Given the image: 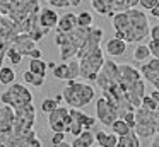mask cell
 <instances>
[{
    "label": "cell",
    "mask_w": 159,
    "mask_h": 147,
    "mask_svg": "<svg viewBox=\"0 0 159 147\" xmlns=\"http://www.w3.org/2000/svg\"><path fill=\"white\" fill-rule=\"evenodd\" d=\"M43 84H45V77H43V75H36L34 82H33V85H34V87H41Z\"/></svg>",
    "instance_id": "obj_42"
},
{
    "label": "cell",
    "mask_w": 159,
    "mask_h": 147,
    "mask_svg": "<svg viewBox=\"0 0 159 147\" xmlns=\"http://www.w3.org/2000/svg\"><path fill=\"white\" fill-rule=\"evenodd\" d=\"M116 147H140V137L135 133V130H132L128 135H123L118 139Z\"/></svg>",
    "instance_id": "obj_20"
},
{
    "label": "cell",
    "mask_w": 159,
    "mask_h": 147,
    "mask_svg": "<svg viewBox=\"0 0 159 147\" xmlns=\"http://www.w3.org/2000/svg\"><path fill=\"white\" fill-rule=\"evenodd\" d=\"M94 108H96V118H98V122H99L101 125H104V126H111L118 118H120V116H118L116 108H115L110 101H106L103 96H101V98L96 101V106H94Z\"/></svg>",
    "instance_id": "obj_8"
},
{
    "label": "cell",
    "mask_w": 159,
    "mask_h": 147,
    "mask_svg": "<svg viewBox=\"0 0 159 147\" xmlns=\"http://www.w3.org/2000/svg\"><path fill=\"white\" fill-rule=\"evenodd\" d=\"M16 123V111L12 106L2 104L0 106V130L4 132H12Z\"/></svg>",
    "instance_id": "obj_12"
},
{
    "label": "cell",
    "mask_w": 159,
    "mask_h": 147,
    "mask_svg": "<svg viewBox=\"0 0 159 147\" xmlns=\"http://www.w3.org/2000/svg\"><path fill=\"white\" fill-rule=\"evenodd\" d=\"M12 48L17 50L22 57H29V51L36 48V41L33 39L29 34L19 33V34H16L14 39H12Z\"/></svg>",
    "instance_id": "obj_10"
},
{
    "label": "cell",
    "mask_w": 159,
    "mask_h": 147,
    "mask_svg": "<svg viewBox=\"0 0 159 147\" xmlns=\"http://www.w3.org/2000/svg\"><path fill=\"white\" fill-rule=\"evenodd\" d=\"M62 142H65V133H53L52 135V145L62 144Z\"/></svg>",
    "instance_id": "obj_39"
},
{
    "label": "cell",
    "mask_w": 159,
    "mask_h": 147,
    "mask_svg": "<svg viewBox=\"0 0 159 147\" xmlns=\"http://www.w3.org/2000/svg\"><path fill=\"white\" fill-rule=\"evenodd\" d=\"M2 67H4V63H2V62H0V68H2Z\"/></svg>",
    "instance_id": "obj_51"
},
{
    "label": "cell",
    "mask_w": 159,
    "mask_h": 147,
    "mask_svg": "<svg viewBox=\"0 0 159 147\" xmlns=\"http://www.w3.org/2000/svg\"><path fill=\"white\" fill-rule=\"evenodd\" d=\"M151 48H149V44H142L139 43L137 46H135L134 50V60L135 62H147L149 58H151Z\"/></svg>",
    "instance_id": "obj_23"
},
{
    "label": "cell",
    "mask_w": 159,
    "mask_h": 147,
    "mask_svg": "<svg viewBox=\"0 0 159 147\" xmlns=\"http://www.w3.org/2000/svg\"><path fill=\"white\" fill-rule=\"evenodd\" d=\"M149 48H151L152 57H154V58H159V41L151 39V43H149Z\"/></svg>",
    "instance_id": "obj_37"
},
{
    "label": "cell",
    "mask_w": 159,
    "mask_h": 147,
    "mask_svg": "<svg viewBox=\"0 0 159 147\" xmlns=\"http://www.w3.org/2000/svg\"><path fill=\"white\" fill-rule=\"evenodd\" d=\"M14 3H16V0H0V14L2 16H9Z\"/></svg>",
    "instance_id": "obj_33"
},
{
    "label": "cell",
    "mask_w": 159,
    "mask_h": 147,
    "mask_svg": "<svg viewBox=\"0 0 159 147\" xmlns=\"http://www.w3.org/2000/svg\"><path fill=\"white\" fill-rule=\"evenodd\" d=\"M53 77H55L57 80H67V62L57 65L55 70H53Z\"/></svg>",
    "instance_id": "obj_30"
},
{
    "label": "cell",
    "mask_w": 159,
    "mask_h": 147,
    "mask_svg": "<svg viewBox=\"0 0 159 147\" xmlns=\"http://www.w3.org/2000/svg\"><path fill=\"white\" fill-rule=\"evenodd\" d=\"M123 120L128 123V126H130V128H134V130H135V125H137V120H135V111L127 113V115L123 116Z\"/></svg>",
    "instance_id": "obj_36"
},
{
    "label": "cell",
    "mask_w": 159,
    "mask_h": 147,
    "mask_svg": "<svg viewBox=\"0 0 159 147\" xmlns=\"http://www.w3.org/2000/svg\"><path fill=\"white\" fill-rule=\"evenodd\" d=\"M58 101H57L55 98H46V99H43V103H41V111L43 113H52V111H55L57 108H58Z\"/></svg>",
    "instance_id": "obj_28"
},
{
    "label": "cell",
    "mask_w": 159,
    "mask_h": 147,
    "mask_svg": "<svg viewBox=\"0 0 159 147\" xmlns=\"http://www.w3.org/2000/svg\"><path fill=\"white\" fill-rule=\"evenodd\" d=\"M151 147H159V133L152 137V142H151Z\"/></svg>",
    "instance_id": "obj_45"
},
{
    "label": "cell",
    "mask_w": 159,
    "mask_h": 147,
    "mask_svg": "<svg viewBox=\"0 0 159 147\" xmlns=\"http://www.w3.org/2000/svg\"><path fill=\"white\" fill-rule=\"evenodd\" d=\"M52 147H72V144H69V142H62V144H55V145H52Z\"/></svg>",
    "instance_id": "obj_46"
},
{
    "label": "cell",
    "mask_w": 159,
    "mask_h": 147,
    "mask_svg": "<svg viewBox=\"0 0 159 147\" xmlns=\"http://www.w3.org/2000/svg\"><path fill=\"white\" fill-rule=\"evenodd\" d=\"M77 26H79V24H77V14L67 12V14H63V16L60 17L58 26H57V33H63V34L72 33Z\"/></svg>",
    "instance_id": "obj_14"
},
{
    "label": "cell",
    "mask_w": 159,
    "mask_h": 147,
    "mask_svg": "<svg viewBox=\"0 0 159 147\" xmlns=\"http://www.w3.org/2000/svg\"><path fill=\"white\" fill-rule=\"evenodd\" d=\"M151 39L159 41V24H154V26L151 27Z\"/></svg>",
    "instance_id": "obj_40"
},
{
    "label": "cell",
    "mask_w": 159,
    "mask_h": 147,
    "mask_svg": "<svg viewBox=\"0 0 159 147\" xmlns=\"http://www.w3.org/2000/svg\"><path fill=\"white\" fill-rule=\"evenodd\" d=\"M7 58L12 65H21V62H22V55L19 53L17 50H14L12 46H11V50L7 51Z\"/></svg>",
    "instance_id": "obj_31"
},
{
    "label": "cell",
    "mask_w": 159,
    "mask_h": 147,
    "mask_svg": "<svg viewBox=\"0 0 159 147\" xmlns=\"http://www.w3.org/2000/svg\"><path fill=\"white\" fill-rule=\"evenodd\" d=\"M0 101H2V104H9L16 109L22 104L33 103V92L29 91L24 84H16L14 82V84L9 85V87L2 92Z\"/></svg>",
    "instance_id": "obj_4"
},
{
    "label": "cell",
    "mask_w": 159,
    "mask_h": 147,
    "mask_svg": "<svg viewBox=\"0 0 159 147\" xmlns=\"http://www.w3.org/2000/svg\"><path fill=\"white\" fill-rule=\"evenodd\" d=\"M139 0H113V12H127L130 9H137Z\"/></svg>",
    "instance_id": "obj_22"
},
{
    "label": "cell",
    "mask_w": 159,
    "mask_h": 147,
    "mask_svg": "<svg viewBox=\"0 0 159 147\" xmlns=\"http://www.w3.org/2000/svg\"><path fill=\"white\" fill-rule=\"evenodd\" d=\"M151 16H152V17H156V19H159V3L151 10Z\"/></svg>",
    "instance_id": "obj_44"
},
{
    "label": "cell",
    "mask_w": 159,
    "mask_h": 147,
    "mask_svg": "<svg viewBox=\"0 0 159 147\" xmlns=\"http://www.w3.org/2000/svg\"><path fill=\"white\" fill-rule=\"evenodd\" d=\"M140 74L151 84H156L159 80V58H151L140 67Z\"/></svg>",
    "instance_id": "obj_11"
},
{
    "label": "cell",
    "mask_w": 159,
    "mask_h": 147,
    "mask_svg": "<svg viewBox=\"0 0 159 147\" xmlns=\"http://www.w3.org/2000/svg\"><path fill=\"white\" fill-rule=\"evenodd\" d=\"M48 33H50V29H46V27H43L41 24H39V26L36 27V29H33L31 33H29V36H31L33 39H34L36 43H38V41H41V39H43V38H45Z\"/></svg>",
    "instance_id": "obj_29"
},
{
    "label": "cell",
    "mask_w": 159,
    "mask_h": 147,
    "mask_svg": "<svg viewBox=\"0 0 159 147\" xmlns=\"http://www.w3.org/2000/svg\"><path fill=\"white\" fill-rule=\"evenodd\" d=\"M159 3V0H139V5L145 10H152Z\"/></svg>",
    "instance_id": "obj_35"
},
{
    "label": "cell",
    "mask_w": 159,
    "mask_h": 147,
    "mask_svg": "<svg viewBox=\"0 0 159 147\" xmlns=\"http://www.w3.org/2000/svg\"><path fill=\"white\" fill-rule=\"evenodd\" d=\"M9 132H4V130H0V142H4V139H5V135H7Z\"/></svg>",
    "instance_id": "obj_47"
},
{
    "label": "cell",
    "mask_w": 159,
    "mask_h": 147,
    "mask_svg": "<svg viewBox=\"0 0 159 147\" xmlns=\"http://www.w3.org/2000/svg\"><path fill=\"white\" fill-rule=\"evenodd\" d=\"M0 147H7V145H5V144H4V142H0Z\"/></svg>",
    "instance_id": "obj_50"
},
{
    "label": "cell",
    "mask_w": 159,
    "mask_h": 147,
    "mask_svg": "<svg viewBox=\"0 0 159 147\" xmlns=\"http://www.w3.org/2000/svg\"><path fill=\"white\" fill-rule=\"evenodd\" d=\"M16 80V70L9 65H4L0 68V84L2 85H12Z\"/></svg>",
    "instance_id": "obj_21"
},
{
    "label": "cell",
    "mask_w": 159,
    "mask_h": 147,
    "mask_svg": "<svg viewBox=\"0 0 159 147\" xmlns=\"http://www.w3.org/2000/svg\"><path fill=\"white\" fill-rule=\"evenodd\" d=\"M58 21H60V16L57 10L50 9V7H41L39 10V24L46 29H53V27L58 26Z\"/></svg>",
    "instance_id": "obj_13"
},
{
    "label": "cell",
    "mask_w": 159,
    "mask_h": 147,
    "mask_svg": "<svg viewBox=\"0 0 159 147\" xmlns=\"http://www.w3.org/2000/svg\"><path fill=\"white\" fill-rule=\"evenodd\" d=\"M70 116H72L75 122H79L80 125L84 126V130H91L94 125H96V122H98L96 118H93V116L86 115L82 109H75V108H70Z\"/></svg>",
    "instance_id": "obj_16"
},
{
    "label": "cell",
    "mask_w": 159,
    "mask_h": 147,
    "mask_svg": "<svg viewBox=\"0 0 159 147\" xmlns=\"http://www.w3.org/2000/svg\"><path fill=\"white\" fill-rule=\"evenodd\" d=\"M80 77V63L77 58L67 62V80H75V79Z\"/></svg>",
    "instance_id": "obj_24"
},
{
    "label": "cell",
    "mask_w": 159,
    "mask_h": 147,
    "mask_svg": "<svg viewBox=\"0 0 159 147\" xmlns=\"http://www.w3.org/2000/svg\"><path fill=\"white\" fill-rule=\"evenodd\" d=\"M16 111V123L12 132L14 133H26L34 130V123H36V108L33 103L29 104H22L19 108L14 109Z\"/></svg>",
    "instance_id": "obj_5"
},
{
    "label": "cell",
    "mask_w": 159,
    "mask_h": 147,
    "mask_svg": "<svg viewBox=\"0 0 159 147\" xmlns=\"http://www.w3.org/2000/svg\"><path fill=\"white\" fill-rule=\"evenodd\" d=\"M28 70H31L34 75H43V77H46L48 63L43 62V58H39V60H31V62H29V68H28Z\"/></svg>",
    "instance_id": "obj_25"
},
{
    "label": "cell",
    "mask_w": 159,
    "mask_h": 147,
    "mask_svg": "<svg viewBox=\"0 0 159 147\" xmlns=\"http://www.w3.org/2000/svg\"><path fill=\"white\" fill-rule=\"evenodd\" d=\"M70 123H72L70 108L58 106L55 111H52L48 115V128L52 130L53 133H67Z\"/></svg>",
    "instance_id": "obj_6"
},
{
    "label": "cell",
    "mask_w": 159,
    "mask_h": 147,
    "mask_svg": "<svg viewBox=\"0 0 159 147\" xmlns=\"http://www.w3.org/2000/svg\"><path fill=\"white\" fill-rule=\"evenodd\" d=\"M29 57H31V60H39V58L43 57V51L39 50V48H34V50L29 51Z\"/></svg>",
    "instance_id": "obj_41"
},
{
    "label": "cell",
    "mask_w": 159,
    "mask_h": 147,
    "mask_svg": "<svg viewBox=\"0 0 159 147\" xmlns=\"http://www.w3.org/2000/svg\"><path fill=\"white\" fill-rule=\"evenodd\" d=\"M151 96H152V99L156 101V104H157V111H159V91H157V89H154V91L151 92Z\"/></svg>",
    "instance_id": "obj_43"
},
{
    "label": "cell",
    "mask_w": 159,
    "mask_h": 147,
    "mask_svg": "<svg viewBox=\"0 0 159 147\" xmlns=\"http://www.w3.org/2000/svg\"><path fill=\"white\" fill-rule=\"evenodd\" d=\"M77 24L80 27H91L93 26V14L87 12V10H82L80 14H77Z\"/></svg>",
    "instance_id": "obj_27"
},
{
    "label": "cell",
    "mask_w": 159,
    "mask_h": 147,
    "mask_svg": "<svg viewBox=\"0 0 159 147\" xmlns=\"http://www.w3.org/2000/svg\"><path fill=\"white\" fill-rule=\"evenodd\" d=\"M50 7H55V9H67V7H72L70 5V0H46Z\"/></svg>",
    "instance_id": "obj_34"
},
{
    "label": "cell",
    "mask_w": 159,
    "mask_h": 147,
    "mask_svg": "<svg viewBox=\"0 0 159 147\" xmlns=\"http://www.w3.org/2000/svg\"><path fill=\"white\" fill-rule=\"evenodd\" d=\"M91 5L96 10L99 16H106V17H113V0H91Z\"/></svg>",
    "instance_id": "obj_17"
},
{
    "label": "cell",
    "mask_w": 159,
    "mask_h": 147,
    "mask_svg": "<svg viewBox=\"0 0 159 147\" xmlns=\"http://www.w3.org/2000/svg\"><path fill=\"white\" fill-rule=\"evenodd\" d=\"M104 62V53L101 48L91 51V53L84 55L82 58H79V63H80V77L87 79V80H96L98 75H99L101 68H103Z\"/></svg>",
    "instance_id": "obj_3"
},
{
    "label": "cell",
    "mask_w": 159,
    "mask_h": 147,
    "mask_svg": "<svg viewBox=\"0 0 159 147\" xmlns=\"http://www.w3.org/2000/svg\"><path fill=\"white\" fill-rule=\"evenodd\" d=\"M55 67H57V63H55V62H48V68H52V70H55Z\"/></svg>",
    "instance_id": "obj_48"
},
{
    "label": "cell",
    "mask_w": 159,
    "mask_h": 147,
    "mask_svg": "<svg viewBox=\"0 0 159 147\" xmlns=\"http://www.w3.org/2000/svg\"><path fill=\"white\" fill-rule=\"evenodd\" d=\"M120 74H121V82L125 84L127 91H130L134 85H137L139 82L144 79L140 74V70H137L135 67H132V65H128V63L120 65Z\"/></svg>",
    "instance_id": "obj_9"
},
{
    "label": "cell",
    "mask_w": 159,
    "mask_h": 147,
    "mask_svg": "<svg viewBox=\"0 0 159 147\" xmlns=\"http://www.w3.org/2000/svg\"><path fill=\"white\" fill-rule=\"evenodd\" d=\"M132 130H134V128H130V126H128V123L125 122L123 118H118L116 122H115L113 125H111V132H113V133H116L118 137L128 135V133H130Z\"/></svg>",
    "instance_id": "obj_26"
},
{
    "label": "cell",
    "mask_w": 159,
    "mask_h": 147,
    "mask_svg": "<svg viewBox=\"0 0 159 147\" xmlns=\"http://www.w3.org/2000/svg\"><path fill=\"white\" fill-rule=\"evenodd\" d=\"M96 142V133H93L91 130H84L79 137L72 140V147H94Z\"/></svg>",
    "instance_id": "obj_18"
},
{
    "label": "cell",
    "mask_w": 159,
    "mask_h": 147,
    "mask_svg": "<svg viewBox=\"0 0 159 147\" xmlns=\"http://www.w3.org/2000/svg\"><path fill=\"white\" fill-rule=\"evenodd\" d=\"M62 94H63V101L67 103L69 108L82 109V108H86L87 104L93 103L94 87L91 84H86V82L70 80L69 84L63 87Z\"/></svg>",
    "instance_id": "obj_2"
},
{
    "label": "cell",
    "mask_w": 159,
    "mask_h": 147,
    "mask_svg": "<svg viewBox=\"0 0 159 147\" xmlns=\"http://www.w3.org/2000/svg\"><path fill=\"white\" fill-rule=\"evenodd\" d=\"M19 2H28V0H19Z\"/></svg>",
    "instance_id": "obj_52"
},
{
    "label": "cell",
    "mask_w": 159,
    "mask_h": 147,
    "mask_svg": "<svg viewBox=\"0 0 159 147\" xmlns=\"http://www.w3.org/2000/svg\"><path fill=\"white\" fill-rule=\"evenodd\" d=\"M22 79H24V82H26V84H31V85H33V82H34L36 75L33 74L31 70H26L24 74H22Z\"/></svg>",
    "instance_id": "obj_38"
},
{
    "label": "cell",
    "mask_w": 159,
    "mask_h": 147,
    "mask_svg": "<svg viewBox=\"0 0 159 147\" xmlns=\"http://www.w3.org/2000/svg\"><path fill=\"white\" fill-rule=\"evenodd\" d=\"M57 101H58V104H60V103H62V99H63V94H58V96H57Z\"/></svg>",
    "instance_id": "obj_49"
},
{
    "label": "cell",
    "mask_w": 159,
    "mask_h": 147,
    "mask_svg": "<svg viewBox=\"0 0 159 147\" xmlns=\"http://www.w3.org/2000/svg\"><path fill=\"white\" fill-rule=\"evenodd\" d=\"M140 108H145V109H149V111H157V104H156V101L152 99L151 94H145V98L142 99Z\"/></svg>",
    "instance_id": "obj_32"
},
{
    "label": "cell",
    "mask_w": 159,
    "mask_h": 147,
    "mask_svg": "<svg viewBox=\"0 0 159 147\" xmlns=\"http://www.w3.org/2000/svg\"><path fill=\"white\" fill-rule=\"evenodd\" d=\"M118 139L120 137L116 135V133H108V132H96V142L99 147H116L118 144Z\"/></svg>",
    "instance_id": "obj_19"
},
{
    "label": "cell",
    "mask_w": 159,
    "mask_h": 147,
    "mask_svg": "<svg viewBox=\"0 0 159 147\" xmlns=\"http://www.w3.org/2000/svg\"><path fill=\"white\" fill-rule=\"evenodd\" d=\"M127 44L128 43L123 39L111 38L106 43V53L110 55V57H121V55H125V51H127Z\"/></svg>",
    "instance_id": "obj_15"
},
{
    "label": "cell",
    "mask_w": 159,
    "mask_h": 147,
    "mask_svg": "<svg viewBox=\"0 0 159 147\" xmlns=\"http://www.w3.org/2000/svg\"><path fill=\"white\" fill-rule=\"evenodd\" d=\"M39 10H41V7H39L38 0H28V2H19V0H16L14 7H12L11 14H9L7 17H11V19L19 26V24L24 22L28 17L38 14Z\"/></svg>",
    "instance_id": "obj_7"
},
{
    "label": "cell",
    "mask_w": 159,
    "mask_h": 147,
    "mask_svg": "<svg viewBox=\"0 0 159 147\" xmlns=\"http://www.w3.org/2000/svg\"><path fill=\"white\" fill-rule=\"evenodd\" d=\"M98 147H99V145H98Z\"/></svg>",
    "instance_id": "obj_53"
},
{
    "label": "cell",
    "mask_w": 159,
    "mask_h": 147,
    "mask_svg": "<svg viewBox=\"0 0 159 147\" xmlns=\"http://www.w3.org/2000/svg\"><path fill=\"white\" fill-rule=\"evenodd\" d=\"M115 27V38L123 39L127 43H140L145 38L151 36L149 17L144 10L130 9L127 12H118L111 17Z\"/></svg>",
    "instance_id": "obj_1"
}]
</instances>
